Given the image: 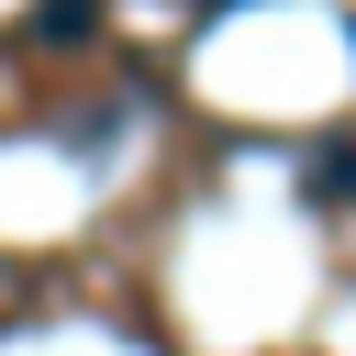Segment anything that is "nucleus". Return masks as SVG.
I'll list each match as a JSON object with an SVG mask.
<instances>
[{
    "instance_id": "f257e3e1",
    "label": "nucleus",
    "mask_w": 356,
    "mask_h": 356,
    "mask_svg": "<svg viewBox=\"0 0 356 356\" xmlns=\"http://www.w3.org/2000/svg\"><path fill=\"white\" fill-rule=\"evenodd\" d=\"M89 22H100V0H44V33H56V44H78Z\"/></svg>"
},
{
    "instance_id": "f03ea898",
    "label": "nucleus",
    "mask_w": 356,
    "mask_h": 356,
    "mask_svg": "<svg viewBox=\"0 0 356 356\" xmlns=\"http://www.w3.org/2000/svg\"><path fill=\"white\" fill-rule=\"evenodd\" d=\"M356 189V156H323V200H345Z\"/></svg>"
}]
</instances>
